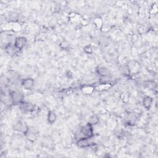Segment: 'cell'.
<instances>
[{
    "label": "cell",
    "instance_id": "6da1fadb",
    "mask_svg": "<svg viewBox=\"0 0 158 158\" xmlns=\"http://www.w3.org/2000/svg\"><path fill=\"white\" fill-rule=\"evenodd\" d=\"M93 126L88 123L85 126L81 127L79 130V138L84 137H93Z\"/></svg>",
    "mask_w": 158,
    "mask_h": 158
},
{
    "label": "cell",
    "instance_id": "7a4b0ae2",
    "mask_svg": "<svg viewBox=\"0 0 158 158\" xmlns=\"http://www.w3.org/2000/svg\"><path fill=\"white\" fill-rule=\"evenodd\" d=\"M24 96L23 93L20 92L13 91L10 93V99L14 104H20L24 102Z\"/></svg>",
    "mask_w": 158,
    "mask_h": 158
},
{
    "label": "cell",
    "instance_id": "3957f363",
    "mask_svg": "<svg viewBox=\"0 0 158 158\" xmlns=\"http://www.w3.org/2000/svg\"><path fill=\"white\" fill-rule=\"evenodd\" d=\"M92 138L93 137H84L78 138L77 142V146L81 148L91 147L94 145Z\"/></svg>",
    "mask_w": 158,
    "mask_h": 158
},
{
    "label": "cell",
    "instance_id": "277c9868",
    "mask_svg": "<svg viewBox=\"0 0 158 158\" xmlns=\"http://www.w3.org/2000/svg\"><path fill=\"white\" fill-rule=\"evenodd\" d=\"M13 128L15 131L21 132L24 135L28 131V130H29V127L27 126V124L22 121H19L15 123Z\"/></svg>",
    "mask_w": 158,
    "mask_h": 158
},
{
    "label": "cell",
    "instance_id": "5b68a950",
    "mask_svg": "<svg viewBox=\"0 0 158 158\" xmlns=\"http://www.w3.org/2000/svg\"><path fill=\"white\" fill-rule=\"evenodd\" d=\"M19 108L24 112H32L35 110V106L29 102H22L20 104Z\"/></svg>",
    "mask_w": 158,
    "mask_h": 158
},
{
    "label": "cell",
    "instance_id": "8992f818",
    "mask_svg": "<svg viewBox=\"0 0 158 158\" xmlns=\"http://www.w3.org/2000/svg\"><path fill=\"white\" fill-rule=\"evenodd\" d=\"M27 42V39L23 37H17L14 41V46L16 48V49L21 50L24 48Z\"/></svg>",
    "mask_w": 158,
    "mask_h": 158
},
{
    "label": "cell",
    "instance_id": "52a82bcc",
    "mask_svg": "<svg viewBox=\"0 0 158 158\" xmlns=\"http://www.w3.org/2000/svg\"><path fill=\"white\" fill-rule=\"evenodd\" d=\"M34 84H35L34 80L31 78H27L24 79V80L21 82L22 86L23 87L24 89L27 90H32L33 86H34Z\"/></svg>",
    "mask_w": 158,
    "mask_h": 158
},
{
    "label": "cell",
    "instance_id": "ba28073f",
    "mask_svg": "<svg viewBox=\"0 0 158 158\" xmlns=\"http://www.w3.org/2000/svg\"><path fill=\"white\" fill-rule=\"evenodd\" d=\"M97 72L101 77H106L109 75V71L106 68V67L104 66H99L98 67L97 69Z\"/></svg>",
    "mask_w": 158,
    "mask_h": 158
},
{
    "label": "cell",
    "instance_id": "9c48e42d",
    "mask_svg": "<svg viewBox=\"0 0 158 158\" xmlns=\"http://www.w3.org/2000/svg\"><path fill=\"white\" fill-rule=\"evenodd\" d=\"M153 98H151L150 97H146L145 98H144L143 100V105L144 106V108L146 109L149 110L152 106V104H153Z\"/></svg>",
    "mask_w": 158,
    "mask_h": 158
},
{
    "label": "cell",
    "instance_id": "30bf717a",
    "mask_svg": "<svg viewBox=\"0 0 158 158\" xmlns=\"http://www.w3.org/2000/svg\"><path fill=\"white\" fill-rule=\"evenodd\" d=\"M47 118H48V122L51 124H53L56 121V118H57V116H56V113L54 111H50L48 112Z\"/></svg>",
    "mask_w": 158,
    "mask_h": 158
},
{
    "label": "cell",
    "instance_id": "8fae6325",
    "mask_svg": "<svg viewBox=\"0 0 158 158\" xmlns=\"http://www.w3.org/2000/svg\"><path fill=\"white\" fill-rule=\"evenodd\" d=\"M27 139L29 140L30 142H34L37 139V135L34 132H32L30 130V128H29L28 131L25 134Z\"/></svg>",
    "mask_w": 158,
    "mask_h": 158
},
{
    "label": "cell",
    "instance_id": "7c38bea8",
    "mask_svg": "<svg viewBox=\"0 0 158 158\" xmlns=\"http://www.w3.org/2000/svg\"><path fill=\"white\" fill-rule=\"evenodd\" d=\"M95 90V88L91 86H85L82 88V91L83 93L86 95H90Z\"/></svg>",
    "mask_w": 158,
    "mask_h": 158
},
{
    "label": "cell",
    "instance_id": "4fadbf2b",
    "mask_svg": "<svg viewBox=\"0 0 158 158\" xmlns=\"http://www.w3.org/2000/svg\"><path fill=\"white\" fill-rule=\"evenodd\" d=\"M99 117L97 115H93L89 118L88 123L91 124V125L93 126V125L97 124L99 122Z\"/></svg>",
    "mask_w": 158,
    "mask_h": 158
},
{
    "label": "cell",
    "instance_id": "5bb4252c",
    "mask_svg": "<svg viewBox=\"0 0 158 158\" xmlns=\"http://www.w3.org/2000/svg\"><path fill=\"white\" fill-rule=\"evenodd\" d=\"M18 18H19V16L18 15V14L16 13H11L9 16V19L11 21H12V22H14V23H16V21L18 20Z\"/></svg>",
    "mask_w": 158,
    "mask_h": 158
},
{
    "label": "cell",
    "instance_id": "9a60e30c",
    "mask_svg": "<svg viewBox=\"0 0 158 158\" xmlns=\"http://www.w3.org/2000/svg\"><path fill=\"white\" fill-rule=\"evenodd\" d=\"M84 51L88 54H91L92 53V48L90 45H87L84 48Z\"/></svg>",
    "mask_w": 158,
    "mask_h": 158
},
{
    "label": "cell",
    "instance_id": "2e32d148",
    "mask_svg": "<svg viewBox=\"0 0 158 158\" xmlns=\"http://www.w3.org/2000/svg\"><path fill=\"white\" fill-rule=\"evenodd\" d=\"M60 46L63 49H67L69 48V43L67 42H63L60 44Z\"/></svg>",
    "mask_w": 158,
    "mask_h": 158
}]
</instances>
